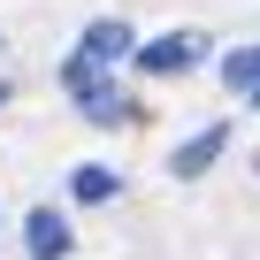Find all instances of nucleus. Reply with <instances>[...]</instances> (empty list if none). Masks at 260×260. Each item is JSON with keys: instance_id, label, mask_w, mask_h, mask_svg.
<instances>
[{"instance_id": "obj_1", "label": "nucleus", "mask_w": 260, "mask_h": 260, "mask_svg": "<svg viewBox=\"0 0 260 260\" xmlns=\"http://www.w3.org/2000/svg\"><path fill=\"white\" fill-rule=\"evenodd\" d=\"M61 84H69V100L84 107V122H100V130H115V122H130V100L107 84V69H92V61H61Z\"/></svg>"}, {"instance_id": "obj_2", "label": "nucleus", "mask_w": 260, "mask_h": 260, "mask_svg": "<svg viewBox=\"0 0 260 260\" xmlns=\"http://www.w3.org/2000/svg\"><path fill=\"white\" fill-rule=\"evenodd\" d=\"M122 54H138V39H130V23H122V16H100V23H84V31H77V61L115 69Z\"/></svg>"}, {"instance_id": "obj_3", "label": "nucleus", "mask_w": 260, "mask_h": 260, "mask_svg": "<svg viewBox=\"0 0 260 260\" xmlns=\"http://www.w3.org/2000/svg\"><path fill=\"white\" fill-rule=\"evenodd\" d=\"M130 61H138L146 77H184V69L199 61V31H161V39H146Z\"/></svg>"}, {"instance_id": "obj_4", "label": "nucleus", "mask_w": 260, "mask_h": 260, "mask_svg": "<svg viewBox=\"0 0 260 260\" xmlns=\"http://www.w3.org/2000/svg\"><path fill=\"white\" fill-rule=\"evenodd\" d=\"M222 146H230V122H207L199 138H184V146H176L169 176H199V169H214V161H222Z\"/></svg>"}, {"instance_id": "obj_5", "label": "nucleus", "mask_w": 260, "mask_h": 260, "mask_svg": "<svg viewBox=\"0 0 260 260\" xmlns=\"http://www.w3.org/2000/svg\"><path fill=\"white\" fill-rule=\"evenodd\" d=\"M23 230H31V260H69V222H61L54 207H39Z\"/></svg>"}, {"instance_id": "obj_6", "label": "nucleus", "mask_w": 260, "mask_h": 260, "mask_svg": "<svg viewBox=\"0 0 260 260\" xmlns=\"http://www.w3.org/2000/svg\"><path fill=\"white\" fill-rule=\"evenodd\" d=\"M222 84L230 92H260V46H230L222 54Z\"/></svg>"}, {"instance_id": "obj_7", "label": "nucleus", "mask_w": 260, "mask_h": 260, "mask_svg": "<svg viewBox=\"0 0 260 260\" xmlns=\"http://www.w3.org/2000/svg\"><path fill=\"white\" fill-rule=\"evenodd\" d=\"M69 191H77L84 207H100V199H115V169H100V161H84V169H69Z\"/></svg>"}, {"instance_id": "obj_8", "label": "nucleus", "mask_w": 260, "mask_h": 260, "mask_svg": "<svg viewBox=\"0 0 260 260\" xmlns=\"http://www.w3.org/2000/svg\"><path fill=\"white\" fill-rule=\"evenodd\" d=\"M0 100H8V84H0Z\"/></svg>"}, {"instance_id": "obj_9", "label": "nucleus", "mask_w": 260, "mask_h": 260, "mask_svg": "<svg viewBox=\"0 0 260 260\" xmlns=\"http://www.w3.org/2000/svg\"><path fill=\"white\" fill-rule=\"evenodd\" d=\"M252 107H260V92H252Z\"/></svg>"}]
</instances>
